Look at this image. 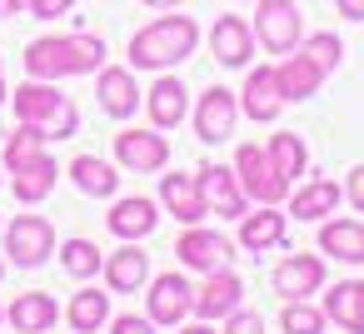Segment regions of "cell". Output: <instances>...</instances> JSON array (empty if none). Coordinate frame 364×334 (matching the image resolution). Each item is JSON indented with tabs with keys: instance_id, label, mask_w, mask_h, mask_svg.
I'll list each match as a JSON object with an SVG mask.
<instances>
[{
	"instance_id": "obj_1",
	"label": "cell",
	"mask_w": 364,
	"mask_h": 334,
	"mask_svg": "<svg viewBox=\"0 0 364 334\" xmlns=\"http://www.w3.org/2000/svg\"><path fill=\"white\" fill-rule=\"evenodd\" d=\"M105 65V41L100 36H41L26 45V75L31 80H70V75H95Z\"/></svg>"
},
{
	"instance_id": "obj_2",
	"label": "cell",
	"mask_w": 364,
	"mask_h": 334,
	"mask_svg": "<svg viewBox=\"0 0 364 334\" xmlns=\"http://www.w3.org/2000/svg\"><path fill=\"white\" fill-rule=\"evenodd\" d=\"M195 45H200V26L190 16H160V21H150V26H140L130 36V50L125 55H130L135 70H155L160 75V70L190 60Z\"/></svg>"
},
{
	"instance_id": "obj_3",
	"label": "cell",
	"mask_w": 364,
	"mask_h": 334,
	"mask_svg": "<svg viewBox=\"0 0 364 334\" xmlns=\"http://www.w3.org/2000/svg\"><path fill=\"white\" fill-rule=\"evenodd\" d=\"M11 105H16V120L21 125H36L46 140H70L80 130V105L70 95H60L55 80H26L11 95Z\"/></svg>"
},
{
	"instance_id": "obj_4",
	"label": "cell",
	"mask_w": 364,
	"mask_h": 334,
	"mask_svg": "<svg viewBox=\"0 0 364 334\" xmlns=\"http://www.w3.org/2000/svg\"><path fill=\"white\" fill-rule=\"evenodd\" d=\"M255 41L269 55H289L304 41V16L294 0H255Z\"/></svg>"
},
{
	"instance_id": "obj_5",
	"label": "cell",
	"mask_w": 364,
	"mask_h": 334,
	"mask_svg": "<svg viewBox=\"0 0 364 334\" xmlns=\"http://www.w3.org/2000/svg\"><path fill=\"white\" fill-rule=\"evenodd\" d=\"M6 254H11V264H21V269L46 264V259L55 254V225H50L46 215H16V220L6 225Z\"/></svg>"
},
{
	"instance_id": "obj_6",
	"label": "cell",
	"mask_w": 364,
	"mask_h": 334,
	"mask_svg": "<svg viewBox=\"0 0 364 334\" xmlns=\"http://www.w3.org/2000/svg\"><path fill=\"white\" fill-rule=\"evenodd\" d=\"M175 254H180V264H185V269H195V274L205 279V274H215V269H230L235 244H230V235H220V230L185 225V235L175 239Z\"/></svg>"
},
{
	"instance_id": "obj_7",
	"label": "cell",
	"mask_w": 364,
	"mask_h": 334,
	"mask_svg": "<svg viewBox=\"0 0 364 334\" xmlns=\"http://www.w3.org/2000/svg\"><path fill=\"white\" fill-rule=\"evenodd\" d=\"M195 314V284L185 274H160V279H145V319L160 329V324H180Z\"/></svg>"
},
{
	"instance_id": "obj_8",
	"label": "cell",
	"mask_w": 364,
	"mask_h": 334,
	"mask_svg": "<svg viewBox=\"0 0 364 334\" xmlns=\"http://www.w3.org/2000/svg\"><path fill=\"white\" fill-rule=\"evenodd\" d=\"M195 135L205 140V145H220V140H230L235 135V120H240V100H235V90H225V85H210L205 95H200V105H195Z\"/></svg>"
},
{
	"instance_id": "obj_9",
	"label": "cell",
	"mask_w": 364,
	"mask_h": 334,
	"mask_svg": "<svg viewBox=\"0 0 364 334\" xmlns=\"http://www.w3.org/2000/svg\"><path fill=\"white\" fill-rule=\"evenodd\" d=\"M235 175H240V190H245V200H259V205H279L284 195H289V185L269 170V160H264V150L259 145H240V155H235Z\"/></svg>"
},
{
	"instance_id": "obj_10",
	"label": "cell",
	"mask_w": 364,
	"mask_h": 334,
	"mask_svg": "<svg viewBox=\"0 0 364 334\" xmlns=\"http://www.w3.org/2000/svg\"><path fill=\"white\" fill-rule=\"evenodd\" d=\"M115 160L135 175H155L170 160V140H165V130H120L115 135Z\"/></svg>"
},
{
	"instance_id": "obj_11",
	"label": "cell",
	"mask_w": 364,
	"mask_h": 334,
	"mask_svg": "<svg viewBox=\"0 0 364 334\" xmlns=\"http://www.w3.org/2000/svg\"><path fill=\"white\" fill-rule=\"evenodd\" d=\"M195 180H200V195H205V215H215V220H240V215H250V210H245L240 175H235L230 165H205Z\"/></svg>"
},
{
	"instance_id": "obj_12",
	"label": "cell",
	"mask_w": 364,
	"mask_h": 334,
	"mask_svg": "<svg viewBox=\"0 0 364 334\" xmlns=\"http://www.w3.org/2000/svg\"><path fill=\"white\" fill-rule=\"evenodd\" d=\"M240 110L255 120V125H269L279 120L284 110V95H279V80H274V65H255L245 75V90H240Z\"/></svg>"
},
{
	"instance_id": "obj_13",
	"label": "cell",
	"mask_w": 364,
	"mask_h": 334,
	"mask_svg": "<svg viewBox=\"0 0 364 334\" xmlns=\"http://www.w3.org/2000/svg\"><path fill=\"white\" fill-rule=\"evenodd\" d=\"M210 50H215V60H220L225 70H240V65L255 60V31H250L240 16H220V21L210 26Z\"/></svg>"
},
{
	"instance_id": "obj_14",
	"label": "cell",
	"mask_w": 364,
	"mask_h": 334,
	"mask_svg": "<svg viewBox=\"0 0 364 334\" xmlns=\"http://www.w3.org/2000/svg\"><path fill=\"white\" fill-rule=\"evenodd\" d=\"M100 274H105L110 294H135V289H145V279H150V254H145L135 239H125L115 254H105Z\"/></svg>"
},
{
	"instance_id": "obj_15",
	"label": "cell",
	"mask_w": 364,
	"mask_h": 334,
	"mask_svg": "<svg viewBox=\"0 0 364 334\" xmlns=\"http://www.w3.org/2000/svg\"><path fill=\"white\" fill-rule=\"evenodd\" d=\"M95 95H100V110L115 115V120H130V115L140 110V85H135V75L120 70V65H100V70H95Z\"/></svg>"
},
{
	"instance_id": "obj_16",
	"label": "cell",
	"mask_w": 364,
	"mask_h": 334,
	"mask_svg": "<svg viewBox=\"0 0 364 334\" xmlns=\"http://www.w3.org/2000/svg\"><path fill=\"white\" fill-rule=\"evenodd\" d=\"M145 110L155 120V130H175L185 115H190V90L180 75H155L150 95H145Z\"/></svg>"
},
{
	"instance_id": "obj_17",
	"label": "cell",
	"mask_w": 364,
	"mask_h": 334,
	"mask_svg": "<svg viewBox=\"0 0 364 334\" xmlns=\"http://www.w3.org/2000/svg\"><path fill=\"white\" fill-rule=\"evenodd\" d=\"M324 75H329V70H324L314 55H304V50H299V55L289 50V60L274 65V80H279V95H284V100H309V95H319Z\"/></svg>"
},
{
	"instance_id": "obj_18",
	"label": "cell",
	"mask_w": 364,
	"mask_h": 334,
	"mask_svg": "<svg viewBox=\"0 0 364 334\" xmlns=\"http://www.w3.org/2000/svg\"><path fill=\"white\" fill-rule=\"evenodd\" d=\"M105 225H110L115 239H145V235L160 225V210H155V200H145V195H125V200L110 205Z\"/></svg>"
},
{
	"instance_id": "obj_19",
	"label": "cell",
	"mask_w": 364,
	"mask_h": 334,
	"mask_svg": "<svg viewBox=\"0 0 364 334\" xmlns=\"http://www.w3.org/2000/svg\"><path fill=\"white\" fill-rule=\"evenodd\" d=\"M240 294H245L240 274H235V269H215V274H205V284L195 289V314H200V319H225L230 309H240Z\"/></svg>"
},
{
	"instance_id": "obj_20",
	"label": "cell",
	"mask_w": 364,
	"mask_h": 334,
	"mask_svg": "<svg viewBox=\"0 0 364 334\" xmlns=\"http://www.w3.org/2000/svg\"><path fill=\"white\" fill-rule=\"evenodd\" d=\"M319 284H324V259L319 254H289L274 269V294H284V299H304Z\"/></svg>"
},
{
	"instance_id": "obj_21",
	"label": "cell",
	"mask_w": 364,
	"mask_h": 334,
	"mask_svg": "<svg viewBox=\"0 0 364 334\" xmlns=\"http://www.w3.org/2000/svg\"><path fill=\"white\" fill-rule=\"evenodd\" d=\"M6 319L16 324V334H50V324L60 319V304L46 289H26V294H16V304L6 309Z\"/></svg>"
},
{
	"instance_id": "obj_22",
	"label": "cell",
	"mask_w": 364,
	"mask_h": 334,
	"mask_svg": "<svg viewBox=\"0 0 364 334\" xmlns=\"http://www.w3.org/2000/svg\"><path fill=\"white\" fill-rule=\"evenodd\" d=\"M160 200L180 225H200V215H205V195H200L195 175H160Z\"/></svg>"
},
{
	"instance_id": "obj_23",
	"label": "cell",
	"mask_w": 364,
	"mask_h": 334,
	"mask_svg": "<svg viewBox=\"0 0 364 334\" xmlns=\"http://www.w3.org/2000/svg\"><path fill=\"white\" fill-rule=\"evenodd\" d=\"M70 180H75V190L90 195V200H110V195L120 190V170H115L110 160H100V155H75V160H70Z\"/></svg>"
},
{
	"instance_id": "obj_24",
	"label": "cell",
	"mask_w": 364,
	"mask_h": 334,
	"mask_svg": "<svg viewBox=\"0 0 364 334\" xmlns=\"http://www.w3.org/2000/svg\"><path fill=\"white\" fill-rule=\"evenodd\" d=\"M319 249L334 254L339 264H364V225L359 220H324L319 225Z\"/></svg>"
},
{
	"instance_id": "obj_25",
	"label": "cell",
	"mask_w": 364,
	"mask_h": 334,
	"mask_svg": "<svg viewBox=\"0 0 364 334\" xmlns=\"http://www.w3.org/2000/svg\"><path fill=\"white\" fill-rule=\"evenodd\" d=\"M324 314L349 329V334H364V279H344L324 294Z\"/></svg>"
},
{
	"instance_id": "obj_26",
	"label": "cell",
	"mask_w": 364,
	"mask_h": 334,
	"mask_svg": "<svg viewBox=\"0 0 364 334\" xmlns=\"http://www.w3.org/2000/svg\"><path fill=\"white\" fill-rule=\"evenodd\" d=\"M55 175H60V165H55L50 155H41V160H31L26 170H11V195H16L21 205H41V200L55 190Z\"/></svg>"
},
{
	"instance_id": "obj_27",
	"label": "cell",
	"mask_w": 364,
	"mask_h": 334,
	"mask_svg": "<svg viewBox=\"0 0 364 334\" xmlns=\"http://www.w3.org/2000/svg\"><path fill=\"white\" fill-rule=\"evenodd\" d=\"M284 239V215H279V205H264V210H255V215H240V244L250 249V254H259V249H269V244H279Z\"/></svg>"
},
{
	"instance_id": "obj_28",
	"label": "cell",
	"mask_w": 364,
	"mask_h": 334,
	"mask_svg": "<svg viewBox=\"0 0 364 334\" xmlns=\"http://www.w3.org/2000/svg\"><path fill=\"white\" fill-rule=\"evenodd\" d=\"M65 319H70L75 334H95V329H105V324H110V289H80V294H70Z\"/></svg>"
},
{
	"instance_id": "obj_29",
	"label": "cell",
	"mask_w": 364,
	"mask_h": 334,
	"mask_svg": "<svg viewBox=\"0 0 364 334\" xmlns=\"http://www.w3.org/2000/svg\"><path fill=\"white\" fill-rule=\"evenodd\" d=\"M264 160H269V170L284 180V185H294L299 175H304V165H309V150H304V140L299 135H269V145H264Z\"/></svg>"
},
{
	"instance_id": "obj_30",
	"label": "cell",
	"mask_w": 364,
	"mask_h": 334,
	"mask_svg": "<svg viewBox=\"0 0 364 334\" xmlns=\"http://www.w3.org/2000/svg\"><path fill=\"white\" fill-rule=\"evenodd\" d=\"M339 200H344V190H339L334 180H309L304 190H294L289 215H294V220H324V215H334Z\"/></svg>"
},
{
	"instance_id": "obj_31",
	"label": "cell",
	"mask_w": 364,
	"mask_h": 334,
	"mask_svg": "<svg viewBox=\"0 0 364 334\" xmlns=\"http://www.w3.org/2000/svg\"><path fill=\"white\" fill-rule=\"evenodd\" d=\"M46 155V135L36 130V125H21L11 140H6V155H0V160H6V170H26L31 160H41Z\"/></svg>"
},
{
	"instance_id": "obj_32",
	"label": "cell",
	"mask_w": 364,
	"mask_h": 334,
	"mask_svg": "<svg viewBox=\"0 0 364 334\" xmlns=\"http://www.w3.org/2000/svg\"><path fill=\"white\" fill-rule=\"evenodd\" d=\"M60 264H65V274H75V279H90V274H100L105 254H100L90 239H65V244H60Z\"/></svg>"
},
{
	"instance_id": "obj_33",
	"label": "cell",
	"mask_w": 364,
	"mask_h": 334,
	"mask_svg": "<svg viewBox=\"0 0 364 334\" xmlns=\"http://www.w3.org/2000/svg\"><path fill=\"white\" fill-rule=\"evenodd\" d=\"M324 324H329V314L314 309L309 299H289L284 314H279V329L284 334H324Z\"/></svg>"
},
{
	"instance_id": "obj_34",
	"label": "cell",
	"mask_w": 364,
	"mask_h": 334,
	"mask_svg": "<svg viewBox=\"0 0 364 334\" xmlns=\"http://www.w3.org/2000/svg\"><path fill=\"white\" fill-rule=\"evenodd\" d=\"M304 55H314L324 70H334V65H339V55H344V45H339V36H334V31H319V36H309V41H304Z\"/></svg>"
},
{
	"instance_id": "obj_35",
	"label": "cell",
	"mask_w": 364,
	"mask_h": 334,
	"mask_svg": "<svg viewBox=\"0 0 364 334\" xmlns=\"http://www.w3.org/2000/svg\"><path fill=\"white\" fill-rule=\"evenodd\" d=\"M225 334H264V319L255 309H230L225 314Z\"/></svg>"
},
{
	"instance_id": "obj_36",
	"label": "cell",
	"mask_w": 364,
	"mask_h": 334,
	"mask_svg": "<svg viewBox=\"0 0 364 334\" xmlns=\"http://www.w3.org/2000/svg\"><path fill=\"white\" fill-rule=\"evenodd\" d=\"M110 334H155V324L145 314H120V319H110Z\"/></svg>"
},
{
	"instance_id": "obj_37",
	"label": "cell",
	"mask_w": 364,
	"mask_h": 334,
	"mask_svg": "<svg viewBox=\"0 0 364 334\" xmlns=\"http://www.w3.org/2000/svg\"><path fill=\"white\" fill-rule=\"evenodd\" d=\"M31 6V16H41V21H55V16H65L75 0H26Z\"/></svg>"
},
{
	"instance_id": "obj_38",
	"label": "cell",
	"mask_w": 364,
	"mask_h": 334,
	"mask_svg": "<svg viewBox=\"0 0 364 334\" xmlns=\"http://www.w3.org/2000/svg\"><path fill=\"white\" fill-rule=\"evenodd\" d=\"M344 195H349V205L364 215V165H354V170H349V180H344Z\"/></svg>"
},
{
	"instance_id": "obj_39",
	"label": "cell",
	"mask_w": 364,
	"mask_h": 334,
	"mask_svg": "<svg viewBox=\"0 0 364 334\" xmlns=\"http://www.w3.org/2000/svg\"><path fill=\"white\" fill-rule=\"evenodd\" d=\"M339 16L344 21H364V0H339Z\"/></svg>"
},
{
	"instance_id": "obj_40",
	"label": "cell",
	"mask_w": 364,
	"mask_h": 334,
	"mask_svg": "<svg viewBox=\"0 0 364 334\" xmlns=\"http://www.w3.org/2000/svg\"><path fill=\"white\" fill-rule=\"evenodd\" d=\"M26 11V0H0V21H16Z\"/></svg>"
},
{
	"instance_id": "obj_41",
	"label": "cell",
	"mask_w": 364,
	"mask_h": 334,
	"mask_svg": "<svg viewBox=\"0 0 364 334\" xmlns=\"http://www.w3.org/2000/svg\"><path fill=\"white\" fill-rule=\"evenodd\" d=\"M145 6H150V11H180L185 0H145Z\"/></svg>"
},
{
	"instance_id": "obj_42",
	"label": "cell",
	"mask_w": 364,
	"mask_h": 334,
	"mask_svg": "<svg viewBox=\"0 0 364 334\" xmlns=\"http://www.w3.org/2000/svg\"><path fill=\"white\" fill-rule=\"evenodd\" d=\"M180 334H215V329H210V319H200V324H185Z\"/></svg>"
},
{
	"instance_id": "obj_43",
	"label": "cell",
	"mask_w": 364,
	"mask_h": 334,
	"mask_svg": "<svg viewBox=\"0 0 364 334\" xmlns=\"http://www.w3.org/2000/svg\"><path fill=\"white\" fill-rule=\"evenodd\" d=\"M0 100H6V75H0Z\"/></svg>"
},
{
	"instance_id": "obj_44",
	"label": "cell",
	"mask_w": 364,
	"mask_h": 334,
	"mask_svg": "<svg viewBox=\"0 0 364 334\" xmlns=\"http://www.w3.org/2000/svg\"><path fill=\"white\" fill-rule=\"evenodd\" d=\"M0 279H6V259H0Z\"/></svg>"
},
{
	"instance_id": "obj_45",
	"label": "cell",
	"mask_w": 364,
	"mask_h": 334,
	"mask_svg": "<svg viewBox=\"0 0 364 334\" xmlns=\"http://www.w3.org/2000/svg\"><path fill=\"white\" fill-rule=\"evenodd\" d=\"M0 319H6V309H0Z\"/></svg>"
}]
</instances>
